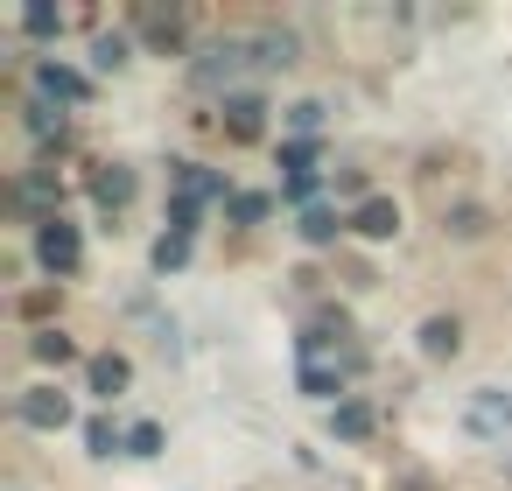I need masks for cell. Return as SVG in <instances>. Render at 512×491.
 Listing matches in <instances>:
<instances>
[{
    "label": "cell",
    "mask_w": 512,
    "mask_h": 491,
    "mask_svg": "<svg viewBox=\"0 0 512 491\" xmlns=\"http://www.w3.org/2000/svg\"><path fill=\"white\" fill-rule=\"evenodd\" d=\"M36 260H43L50 274H78V260H85V239H78V225H64V218H43V225H36Z\"/></svg>",
    "instance_id": "cell-1"
},
{
    "label": "cell",
    "mask_w": 512,
    "mask_h": 491,
    "mask_svg": "<svg viewBox=\"0 0 512 491\" xmlns=\"http://www.w3.org/2000/svg\"><path fill=\"white\" fill-rule=\"evenodd\" d=\"M36 92H43V99H57V106H78L92 85H85V71H71V64H57V57H43V64H36Z\"/></svg>",
    "instance_id": "cell-2"
},
{
    "label": "cell",
    "mask_w": 512,
    "mask_h": 491,
    "mask_svg": "<svg viewBox=\"0 0 512 491\" xmlns=\"http://www.w3.org/2000/svg\"><path fill=\"white\" fill-rule=\"evenodd\" d=\"M239 64H246V50H239V43H218V50H204V57L190 64V78H197L204 92H218V85L239 78Z\"/></svg>",
    "instance_id": "cell-3"
},
{
    "label": "cell",
    "mask_w": 512,
    "mask_h": 491,
    "mask_svg": "<svg viewBox=\"0 0 512 491\" xmlns=\"http://www.w3.org/2000/svg\"><path fill=\"white\" fill-rule=\"evenodd\" d=\"M22 421H29V428H64V421H71V400H64L57 386H29V393H22Z\"/></svg>",
    "instance_id": "cell-4"
},
{
    "label": "cell",
    "mask_w": 512,
    "mask_h": 491,
    "mask_svg": "<svg viewBox=\"0 0 512 491\" xmlns=\"http://www.w3.org/2000/svg\"><path fill=\"white\" fill-rule=\"evenodd\" d=\"M351 232H365V239H393V232H400V204H393V197H365L358 218H351Z\"/></svg>",
    "instance_id": "cell-5"
},
{
    "label": "cell",
    "mask_w": 512,
    "mask_h": 491,
    "mask_svg": "<svg viewBox=\"0 0 512 491\" xmlns=\"http://www.w3.org/2000/svg\"><path fill=\"white\" fill-rule=\"evenodd\" d=\"M85 372H92V393H99V400H113V393H120V386L134 379V365H127L120 351H106V358H92Z\"/></svg>",
    "instance_id": "cell-6"
},
{
    "label": "cell",
    "mask_w": 512,
    "mask_h": 491,
    "mask_svg": "<svg viewBox=\"0 0 512 491\" xmlns=\"http://www.w3.org/2000/svg\"><path fill=\"white\" fill-rule=\"evenodd\" d=\"M330 435H337V442H365V435H372V407H365V400L330 407Z\"/></svg>",
    "instance_id": "cell-7"
},
{
    "label": "cell",
    "mask_w": 512,
    "mask_h": 491,
    "mask_svg": "<svg viewBox=\"0 0 512 491\" xmlns=\"http://www.w3.org/2000/svg\"><path fill=\"white\" fill-rule=\"evenodd\" d=\"M456 344H463V330H456L449 316H428V323H421V351H428V358H456Z\"/></svg>",
    "instance_id": "cell-8"
},
{
    "label": "cell",
    "mask_w": 512,
    "mask_h": 491,
    "mask_svg": "<svg viewBox=\"0 0 512 491\" xmlns=\"http://www.w3.org/2000/svg\"><path fill=\"white\" fill-rule=\"evenodd\" d=\"M470 428H477V435H498V428H512V400H505V393H484V400L470 407Z\"/></svg>",
    "instance_id": "cell-9"
},
{
    "label": "cell",
    "mask_w": 512,
    "mask_h": 491,
    "mask_svg": "<svg viewBox=\"0 0 512 491\" xmlns=\"http://www.w3.org/2000/svg\"><path fill=\"white\" fill-rule=\"evenodd\" d=\"M260 113H267V106H260V99H246V92H239V99H225V120H232V134H239V141H260Z\"/></svg>",
    "instance_id": "cell-10"
},
{
    "label": "cell",
    "mask_w": 512,
    "mask_h": 491,
    "mask_svg": "<svg viewBox=\"0 0 512 491\" xmlns=\"http://www.w3.org/2000/svg\"><path fill=\"white\" fill-rule=\"evenodd\" d=\"M92 197H99L106 211H120V204L134 197V176H127V169H99V176H92Z\"/></svg>",
    "instance_id": "cell-11"
},
{
    "label": "cell",
    "mask_w": 512,
    "mask_h": 491,
    "mask_svg": "<svg viewBox=\"0 0 512 491\" xmlns=\"http://www.w3.org/2000/svg\"><path fill=\"white\" fill-rule=\"evenodd\" d=\"M22 113H29V134H36V141H64V113H57L50 99H29Z\"/></svg>",
    "instance_id": "cell-12"
},
{
    "label": "cell",
    "mask_w": 512,
    "mask_h": 491,
    "mask_svg": "<svg viewBox=\"0 0 512 491\" xmlns=\"http://www.w3.org/2000/svg\"><path fill=\"white\" fill-rule=\"evenodd\" d=\"M29 351H36L43 365H71V358H78V344H71L64 330H36V337H29Z\"/></svg>",
    "instance_id": "cell-13"
},
{
    "label": "cell",
    "mask_w": 512,
    "mask_h": 491,
    "mask_svg": "<svg viewBox=\"0 0 512 491\" xmlns=\"http://www.w3.org/2000/svg\"><path fill=\"white\" fill-rule=\"evenodd\" d=\"M302 239H309V246H330V239H337V211L309 204V211H302Z\"/></svg>",
    "instance_id": "cell-14"
},
{
    "label": "cell",
    "mask_w": 512,
    "mask_h": 491,
    "mask_svg": "<svg viewBox=\"0 0 512 491\" xmlns=\"http://www.w3.org/2000/svg\"><path fill=\"white\" fill-rule=\"evenodd\" d=\"M92 64H99V71H120V64H127V36H99V43H92Z\"/></svg>",
    "instance_id": "cell-15"
},
{
    "label": "cell",
    "mask_w": 512,
    "mask_h": 491,
    "mask_svg": "<svg viewBox=\"0 0 512 491\" xmlns=\"http://www.w3.org/2000/svg\"><path fill=\"white\" fill-rule=\"evenodd\" d=\"M15 204H22V211H50V176H29V183L15 190ZM50 218H57V211H50Z\"/></svg>",
    "instance_id": "cell-16"
},
{
    "label": "cell",
    "mask_w": 512,
    "mask_h": 491,
    "mask_svg": "<svg viewBox=\"0 0 512 491\" xmlns=\"http://www.w3.org/2000/svg\"><path fill=\"white\" fill-rule=\"evenodd\" d=\"M267 211H274V204H267L260 190H239V197H232V218H239V225H260Z\"/></svg>",
    "instance_id": "cell-17"
},
{
    "label": "cell",
    "mask_w": 512,
    "mask_h": 491,
    "mask_svg": "<svg viewBox=\"0 0 512 491\" xmlns=\"http://www.w3.org/2000/svg\"><path fill=\"white\" fill-rule=\"evenodd\" d=\"M155 449H162V428L155 421H134L127 428V456H155Z\"/></svg>",
    "instance_id": "cell-18"
},
{
    "label": "cell",
    "mask_w": 512,
    "mask_h": 491,
    "mask_svg": "<svg viewBox=\"0 0 512 491\" xmlns=\"http://www.w3.org/2000/svg\"><path fill=\"white\" fill-rule=\"evenodd\" d=\"M183 260H190V239H183V232H169V239L155 246V267L169 274V267H183Z\"/></svg>",
    "instance_id": "cell-19"
},
{
    "label": "cell",
    "mask_w": 512,
    "mask_h": 491,
    "mask_svg": "<svg viewBox=\"0 0 512 491\" xmlns=\"http://www.w3.org/2000/svg\"><path fill=\"white\" fill-rule=\"evenodd\" d=\"M22 29H29V36H57V29H64V15H57V8H29V15H22Z\"/></svg>",
    "instance_id": "cell-20"
},
{
    "label": "cell",
    "mask_w": 512,
    "mask_h": 491,
    "mask_svg": "<svg viewBox=\"0 0 512 491\" xmlns=\"http://www.w3.org/2000/svg\"><path fill=\"white\" fill-rule=\"evenodd\" d=\"M148 36H155L162 50H176V43H183V22H176V15H148Z\"/></svg>",
    "instance_id": "cell-21"
},
{
    "label": "cell",
    "mask_w": 512,
    "mask_h": 491,
    "mask_svg": "<svg viewBox=\"0 0 512 491\" xmlns=\"http://www.w3.org/2000/svg\"><path fill=\"white\" fill-rule=\"evenodd\" d=\"M85 449H92V456H113V449H120V442H113V421H85Z\"/></svg>",
    "instance_id": "cell-22"
},
{
    "label": "cell",
    "mask_w": 512,
    "mask_h": 491,
    "mask_svg": "<svg viewBox=\"0 0 512 491\" xmlns=\"http://www.w3.org/2000/svg\"><path fill=\"white\" fill-rule=\"evenodd\" d=\"M260 64H295V43L288 36H260Z\"/></svg>",
    "instance_id": "cell-23"
},
{
    "label": "cell",
    "mask_w": 512,
    "mask_h": 491,
    "mask_svg": "<svg viewBox=\"0 0 512 491\" xmlns=\"http://www.w3.org/2000/svg\"><path fill=\"white\" fill-rule=\"evenodd\" d=\"M288 120H295V127H302V134H316V127H323V106H316V99H302V106H295V113H288Z\"/></svg>",
    "instance_id": "cell-24"
}]
</instances>
